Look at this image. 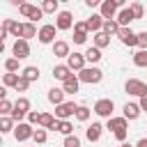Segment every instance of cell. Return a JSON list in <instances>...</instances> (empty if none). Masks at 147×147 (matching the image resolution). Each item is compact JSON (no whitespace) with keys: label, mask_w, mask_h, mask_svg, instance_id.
Listing matches in <instances>:
<instances>
[{"label":"cell","mask_w":147,"mask_h":147,"mask_svg":"<svg viewBox=\"0 0 147 147\" xmlns=\"http://www.w3.org/2000/svg\"><path fill=\"white\" fill-rule=\"evenodd\" d=\"M32 108H30V99L28 96H18L16 101H14V108H11V119H14V124H18V122H23V117L30 113Z\"/></svg>","instance_id":"2"},{"label":"cell","mask_w":147,"mask_h":147,"mask_svg":"<svg viewBox=\"0 0 147 147\" xmlns=\"http://www.w3.org/2000/svg\"><path fill=\"white\" fill-rule=\"evenodd\" d=\"M64 92H62V87H51L48 90V101L53 103V106H60V103H64Z\"/></svg>","instance_id":"22"},{"label":"cell","mask_w":147,"mask_h":147,"mask_svg":"<svg viewBox=\"0 0 147 147\" xmlns=\"http://www.w3.org/2000/svg\"><path fill=\"white\" fill-rule=\"evenodd\" d=\"M32 37H37V25L34 23H23V30H21V39H25V41H30Z\"/></svg>","instance_id":"25"},{"label":"cell","mask_w":147,"mask_h":147,"mask_svg":"<svg viewBox=\"0 0 147 147\" xmlns=\"http://www.w3.org/2000/svg\"><path fill=\"white\" fill-rule=\"evenodd\" d=\"M18 76H21V74H2V85H5V87H16Z\"/></svg>","instance_id":"36"},{"label":"cell","mask_w":147,"mask_h":147,"mask_svg":"<svg viewBox=\"0 0 147 147\" xmlns=\"http://www.w3.org/2000/svg\"><path fill=\"white\" fill-rule=\"evenodd\" d=\"M28 87H30V83H28L25 78H21V76H18V83H16V87H14V90H16V92H28Z\"/></svg>","instance_id":"43"},{"label":"cell","mask_w":147,"mask_h":147,"mask_svg":"<svg viewBox=\"0 0 147 147\" xmlns=\"http://www.w3.org/2000/svg\"><path fill=\"white\" fill-rule=\"evenodd\" d=\"M32 140H34V145H44L46 140H48V131L46 129H34V133H32Z\"/></svg>","instance_id":"31"},{"label":"cell","mask_w":147,"mask_h":147,"mask_svg":"<svg viewBox=\"0 0 147 147\" xmlns=\"http://www.w3.org/2000/svg\"><path fill=\"white\" fill-rule=\"evenodd\" d=\"M5 53V41H0V55Z\"/></svg>","instance_id":"52"},{"label":"cell","mask_w":147,"mask_h":147,"mask_svg":"<svg viewBox=\"0 0 147 147\" xmlns=\"http://www.w3.org/2000/svg\"><path fill=\"white\" fill-rule=\"evenodd\" d=\"M124 90H126V94H131V96H142L145 92H147V83H142L140 78H129L126 80V85H124Z\"/></svg>","instance_id":"7"},{"label":"cell","mask_w":147,"mask_h":147,"mask_svg":"<svg viewBox=\"0 0 147 147\" xmlns=\"http://www.w3.org/2000/svg\"><path fill=\"white\" fill-rule=\"evenodd\" d=\"M101 25H103V18L99 16V14H92L87 21H85V28H87V32H101Z\"/></svg>","instance_id":"20"},{"label":"cell","mask_w":147,"mask_h":147,"mask_svg":"<svg viewBox=\"0 0 147 147\" xmlns=\"http://www.w3.org/2000/svg\"><path fill=\"white\" fill-rule=\"evenodd\" d=\"M57 7H60L57 0H44V2H41V11H44V14H55Z\"/></svg>","instance_id":"32"},{"label":"cell","mask_w":147,"mask_h":147,"mask_svg":"<svg viewBox=\"0 0 147 147\" xmlns=\"http://www.w3.org/2000/svg\"><path fill=\"white\" fill-rule=\"evenodd\" d=\"M41 16H44V11H41V7H37V5H32V7H30V11H28V21H30V23H37V21H39Z\"/></svg>","instance_id":"35"},{"label":"cell","mask_w":147,"mask_h":147,"mask_svg":"<svg viewBox=\"0 0 147 147\" xmlns=\"http://www.w3.org/2000/svg\"><path fill=\"white\" fill-rule=\"evenodd\" d=\"M53 124H55V115H51V113H41L39 115V124H37L39 129L48 131V129H53Z\"/></svg>","instance_id":"27"},{"label":"cell","mask_w":147,"mask_h":147,"mask_svg":"<svg viewBox=\"0 0 147 147\" xmlns=\"http://www.w3.org/2000/svg\"><path fill=\"white\" fill-rule=\"evenodd\" d=\"M2 28L11 34V37H16V39H21V30H23V23H18V21H14V18H5L2 21Z\"/></svg>","instance_id":"15"},{"label":"cell","mask_w":147,"mask_h":147,"mask_svg":"<svg viewBox=\"0 0 147 147\" xmlns=\"http://www.w3.org/2000/svg\"><path fill=\"white\" fill-rule=\"evenodd\" d=\"M99 117H106V119H110L113 117V110H115V101L113 99H99L96 103H94V108H92Z\"/></svg>","instance_id":"3"},{"label":"cell","mask_w":147,"mask_h":147,"mask_svg":"<svg viewBox=\"0 0 147 147\" xmlns=\"http://www.w3.org/2000/svg\"><path fill=\"white\" fill-rule=\"evenodd\" d=\"M76 108H78L76 101H64V103L55 106V119H69V117H74Z\"/></svg>","instance_id":"5"},{"label":"cell","mask_w":147,"mask_h":147,"mask_svg":"<svg viewBox=\"0 0 147 147\" xmlns=\"http://www.w3.org/2000/svg\"><path fill=\"white\" fill-rule=\"evenodd\" d=\"M39 115H41L39 110H30V113L25 115V117H28V124H30V126H34V124H39Z\"/></svg>","instance_id":"42"},{"label":"cell","mask_w":147,"mask_h":147,"mask_svg":"<svg viewBox=\"0 0 147 147\" xmlns=\"http://www.w3.org/2000/svg\"><path fill=\"white\" fill-rule=\"evenodd\" d=\"M53 25H55V30H71L74 28V14L71 11H57Z\"/></svg>","instance_id":"9"},{"label":"cell","mask_w":147,"mask_h":147,"mask_svg":"<svg viewBox=\"0 0 147 147\" xmlns=\"http://www.w3.org/2000/svg\"><path fill=\"white\" fill-rule=\"evenodd\" d=\"M90 115H92V110H90L87 106H83V103H80V106L76 108V115H74V117H76L78 122H87V119H90Z\"/></svg>","instance_id":"30"},{"label":"cell","mask_w":147,"mask_h":147,"mask_svg":"<svg viewBox=\"0 0 147 147\" xmlns=\"http://www.w3.org/2000/svg\"><path fill=\"white\" fill-rule=\"evenodd\" d=\"M11 53H14V57L21 62V60H25V57L30 55V44H28L25 39H16L14 46H11Z\"/></svg>","instance_id":"10"},{"label":"cell","mask_w":147,"mask_h":147,"mask_svg":"<svg viewBox=\"0 0 147 147\" xmlns=\"http://www.w3.org/2000/svg\"><path fill=\"white\" fill-rule=\"evenodd\" d=\"M51 131H57V133H62V136L67 138V136L74 133V124H71L69 119H55V124H53Z\"/></svg>","instance_id":"18"},{"label":"cell","mask_w":147,"mask_h":147,"mask_svg":"<svg viewBox=\"0 0 147 147\" xmlns=\"http://www.w3.org/2000/svg\"><path fill=\"white\" fill-rule=\"evenodd\" d=\"M78 87H80V80H78V76H76V74H71V76L62 83V92H64V94H76V92H78Z\"/></svg>","instance_id":"16"},{"label":"cell","mask_w":147,"mask_h":147,"mask_svg":"<svg viewBox=\"0 0 147 147\" xmlns=\"http://www.w3.org/2000/svg\"><path fill=\"white\" fill-rule=\"evenodd\" d=\"M129 9H131V14H133V18H136V21L145 16V7H142V2H131V5H129Z\"/></svg>","instance_id":"34"},{"label":"cell","mask_w":147,"mask_h":147,"mask_svg":"<svg viewBox=\"0 0 147 147\" xmlns=\"http://www.w3.org/2000/svg\"><path fill=\"white\" fill-rule=\"evenodd\" d=\"M133 64L136 67H147V51H138L133 55Z\"/></svg>","instance_id":"39"},{"label":"cell","mask_w":147,"mask_h":147,"mask_svg":"<svg viewBox=\"0 0 147 147\" xmlns=\"http://www.w3.org/2000/svg\"><path fill=\"white\" fill-rule=\"evenodd\" d=\"M133 147H147V138H140V140H138Z\"/></svg>","instance_id":"50"},{"label":"cell","mask_w":147,"mask_h":147,"mask_svg":"<svg viewBox=\"0 0 147 147\" xmlns=\"http://www.w3.org/2000/svg\"><path fill=\"white\" fill-rule=\"evenodd\" d=\"M126 133H129L126 129H122V131H115V140H117V142H126Z\"/></svg>","instance_id":"46"},{"label":"cell","mask_w":147,"mask_h":147,"mask_svg":"<svg viewBox=\"0 0 147 147\" xmlns=\"http://www.w3.org/2000/svg\"><path fill=\"white\" fill-rule=\"evenodd\" d=\"M69 76H71V71H69L67 64H55V67H53V78H55V80H62V83H64Z\"/></svg>","instance_id":"23"},{"label":"cell","mask_w":147,"mask_h":147,"mask_svg":"<svg viewBox=\"0 0 147 147\" xmlns=\"http://www.w3.org/2000/svg\"><path fill=\"white\" fill-rule=\"evenodd\" d=\"M0 147H2V136H0Z\"/></svg>","instance_id":"54"},{"label":"cell","mask_w":147,"mask_h":147,"mask_svg":"<svg viewBox=\"0 0 147 147\" xmlns=\"http://www.w3.org/2000/svg\"><path fill=\"white\" fill-rule=\"evenodd\" d=\"M138 106H140V113H147V92L140 96V101H138Z\"/></svg>","instance_id":"47"},{"label":"cell","mask_w":147,"mask_h":147,"mask_svg":"<svg viewBox=\"0 0 147 147\" xmlns=\"http://www.w3.org/2000/svg\"><path fill=\"white\" fill-rule=\"evenodd\" d=\"M21 78H25L28 83H34V80H39V67H25L23 71H21Z\"/></svg>","instance_id":"24"},{"label":"cell","mask_w":147,"mask_h":147,"mask_svg":"<svg viewBox=\"0 0 147 147\" xmlns=\"http://www.w3.org/2000/svg\"><path fill=\"white\" fill-rule=\"evenodd\" d=\"M14 131V119L11 117H0V136Z\"/></svg>","instance_id":"33"},{"label":"cell","mask_w":147,"mask_h":147,"mask_svg":"<svg viewBox=\"0 0 147 147\" xmlns=\"http://www.w3.org/2000/svg\"><path fill=\"white\" fill-rule=\"evenodd\" d=\"M14 138H16V142H25V140H30L32 138V133H34V129L28 124V122H18V124H14Z\"/></svg>","instance_id":"6"},{"label":"cell","mask_w":147,"mask_h":147,"mask_svg":"<svg viewBox=\"0 0 147 147\" xmlns=\"http://www.w3.org/2000/svg\"><path fill=\"white\" fill-rule=\"evenodd\" d=\"M83 55H85V62H92V67H94V64H96V62L103 57V55H101V51H99V48H94V46H90V48H87Z\"/></svg>","instance_id":"26"},{"label":"cell","mask_w":147,"mask_h":147,"mask_svg":"<svg viewBox=\"0 0 147 147\" xmlns=\"http://www.w3.org/2000/svg\"><path fill=\"white\" fill-rule=\"evenodd\" d=\"M85 5H87L90 9H94V7H99L101 2H99V0H85Z\"/></svg>","instance_id":"48"},{"label":"cell","mask_w":147,"mask_h":147,"mask_svg":"<svg viewBox=\"0 0 147 147\" xmlns=\"http://www.w3.org/2000/svg\"><path fill=\"white\" fill-rule=\"evenodd\" d=\"M117 30H119V25H117V21H115V18L103 21V25H101V32H103V34H108V37L117 34Z\"/></svg>","instance_id":"28"},{"label":"cell","mask_w":147,"mask_h":147,"mask_svg":"<svg viewBox=\"0 0 147 147\" xmlns=\"http://www.w3.org/2000/svg\"><path fill=\"white\" fill-rule=\"evenodd\" d=\"M122 117L126 119V122H133V119H138L140 117V106L138 103H124V108H122Z\"/></svg>","instance_id":"17"},{"label":"cell","mask_w":147,"mask_h":147,"mask_svg":"<svg viewBox=\"0 0 147 147\" xmlns=\"http://www.w3.org/2000/svg\"><path fill=\"white\" fill-rule=\"evenodd\" d=\"M115 37H117L124 46H136V32H133L131 28H119Z\"/></svg>","instance_id":"13"},{"label":"cell","mask_w":147,"mask_h":147,"mask_svg":"<svg viewBox=\"0 0 147 147\" xmlns=\"http://www.w3.org/2000/svg\"><path fill=\"white\" fill-rule=\"evenodd\" d=\"M119 147H133V145H131V142H122Z\"/></svg>","instance_id":"53"},{"label":"cell","mask_w":147,"mask_h":147,"mask_svg":"<svg viewBox=\"0 0 147 147\" xmlns=\"http://www.w3.org/2000/svg\"><path fill=\"white\" fill-rule=\"evenodd\" d=\"M76 76H78V80H80V83L96 85V83H101V78H103V71H101L99 67H87V64H85V69H80Z\"/></svg>","instance_id":"1"},{"label":"cell","mask_w":147,"mask_h":147,"mask_svg":"<svg viewBox=\"0 0 147 147\" xmlns=\"http://www.w3.org/2000/svg\"><path fill=\"white\" fill-rule=\"evenodd\" d=\"M136 46L140 51H147V32H136Z\"/></svg>","instance_id":"40"},{"label":"cell","mask_w":147,"mask_h":147,"mask_svg":"<svg viewBox=\"0 0 147 147\" xmlns=\"http://www.w3.org/2000/svg\"><path fill=\"white\" fill-rule=\"evenodd\" d=\"M106 129L113 131V133H115V131H122V129L129 131V122H126L124 117H110V119L106 122Z\"/></svg>","instance_id":"19"},{"label":"cell","mask_w":147,"mask_h":147,"mask_svg":"<svg viewBox=\"0 0 147 147\" xmlns=\"http://www.w3.org/2000/svg\"><path fill=\"white\" fill-rule=\"evenodd\" d=\"M5 69H7V74H18V60L16 57H7L5 60Z\"/></svg>","instance_id":"38"},{"label":"cell","mask_w":147,"mask_h":147,"mask_svg":"<svg viewBox=\"0 0 147 147\" xmlns=\"http://www.w3.org/2000/svg\"><path fill=\"white\" fill-rule=\"evenodd\" d=\"M55 25L53 23H46V25H41L39 30H37V39H39V44H53L55 41Z\"/></svg>","instance_id":"8"},{"label":"cell","mask_w":147,"mask_h":147,"mask_svg":"<svg viewBox=\"0 0 147 147\" xmlns=\"http://www.w3.org/2000/svg\"><path fill=\"white\" fill-rule=\"evenodd\" d=\"M62 147H80V138L71 133V136H67V138H64V142H62Z\"/></svg>","instance_id":"41"},{"label":"cell","mask_w":147,"mask_h":147,"mask_svg":"<svg viewBox=\"0 0 147 147\" xmlns=\"http://www.w3.org/2000/svg\"><path fill=\"white\" fill-rule=\"evenodd\" d=\"M92 41H94V48H99V51H101V48H106V46L110 44V37H108V34H103V32H96V34L92 37Z\"/></svg>","instance_id":"29"},{"label":"cell","mask_w":147,"mask_h":147,"mask_svg":"<svg viewBox=\"0 0 147 147\" xmlns=\"http://www.w3.org/2000/svg\"><path fill=\"white\" fill-rule=\"evenodd\" d=\"M2 99H7V87H5V85H0V101H2Z\"/></svg>","instance_id":"49"},{"label":"cell","mask_w":147,"mask_h":147,"mask_svg":"<svg viewBox=\"0 0 147 147\" xmlns=\"http://www.w3.org/2000/svg\"><path fill=\"white\" fill-rule=\"evenodd\" d=\"M115 21H117V25H119V28H129V25H131V21H136V18H133V14H131V9H129V7H122V9L117 11Z\"/></svg>","instance_id":"14"},{"label":"cell","mask_w":147,"mask_h":147,"mask_svg":"<svg viewBox=\"0 0 147 147\" xmlns=\"http://www.w3.org/2000/svg\"><path fill=\"white\" fill-rule=\"evenodd\" d=\"M74 32H83V34H87V28H85V21H74Z\"/></svg>","instance_id":"44"},{"label":"cell","mask_w":147,"mask_h":147,"mask_svg":"<svg viewBox=\"0 0 147 147\" xmlns=\"http://www.w3.org/2000/svg\"><path fill=\"white\" fill-rule=\"evenodd\" d=\"M69 44L67 41H62V39H57V41H53V55L55 57H69Z\"/></svg>","instance_id":"21"},{"label":"cell","mask_w":147,"mask_h":147,"mask_svg":"<svg viewBox=\"0 0 147 147\" xmlns=\"http://www.w3.org/2000/svg\"><path fill=\"white\" fill-rule=\"evenodd\" d=\"M7 34H9V32H7V30L0 25V41H5V37H7Z\"/></svg>","instance_id":"51"},{"label":"cell","mask_w":147,"mask_h":147,"mask_svg":"<svg viewBox=\"0 0 147 147\" xmlns=\"http://www.w3.org/2000/svg\"><path fill=\"white\" fill-rule=\"evenodd\" d=\"M87 41V34H83V32H74V44H85Z\"/></svg>","instance_id":"45"},{"label":"cell","mask_w":147,"mask_h":147,"mask_svg":"<svg viewBox=\"0 0 147 147\" xmlns=\"http://www.w3.org/2000/svg\"><path fill=\"white\" fill-rule=\"evenodd\" d=\"M67 67H69L71 74L85 69V55H83V53H69V57H67Z\"/></svg>","instance_id":"11"},{"label":"cell","mask_w":147,"mask_h":147,"mask_svg":"<svg viewBox=\"0 0 147 147\" xmlns=\"http://www.w3.org/2000/svg\"><path fill=\"white\" fill-rule=\"evenodd\" d=\"M101 133H103V124H101V122H92V124L85 129V138H87L90 142L101 140Z\"/></svg>","instance_id":"12"},{"label":"cell","mask_w":147,"mask_h":147,"mask_svg":"<svg viewBox=\"0 0 147 147\" xmlns=\"http://www.w3.org/2000/svg\"><path fill=\"white\" fill-rule=\"evenodd\" d=\"M117 11H119V7H117V0H103V2L99 5V16H101L103 21H110V18H115V16H117Z\"/></svg>","instance_id":"4"},{"label":"cell","mask_w":147,"mask_h":147,"mask_svg":"<svg viewBox=\"0 0 147 147\" xmlns=\"http://www.w3.org/2000/svg\"><path fill=\"white\" fill-rule=\"evenodd\" d=\"M11 108H14V103L9 99H2L0 101V117H9L11 115Z\"/></svg>","instance_id":"37"}]
</instances>
